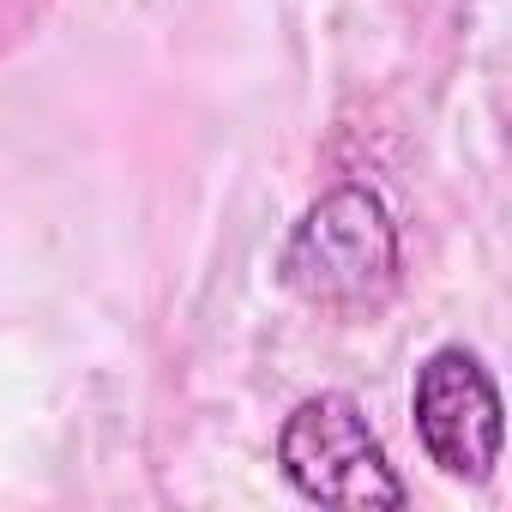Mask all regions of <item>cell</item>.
<instances>
[{"label": "cell", "mask_w": 512, "mask_h": 512, "mask_svg": "<svg viewBox=\"0 0 512 512\" xmlns=\"http://www.w3.org/2000/svg\"><path fill=\"white\" fill-rule=\"evenodd\" d=\"M278 278L290 296L338 314L386 302L398 284V223L386 199L362 181L320 193L278 253Z\"/></svg>", "instance_id": "6da1fadb"}, {"label": "cell", "mask_w": 512, "mask_h": 512, "mask_svg": "<svg viewBox=\"0 0 512 512\" xmlns=\"http://www.w3.org/2000/svg\"><path fill=\"white\" fill-rule=\"evenodd\" d=\"M278 470L314 506H344V512H398V506H410L404 476L392 470L374 422L362 416V404L350 392H314L284 416Z\"/></svg>", "instance_id": "7a4b0ae2"}, {"label": "cell", "mask_w": 512, "mask_h": 512, "mask_svg": "<svg viewBox=\"0 0 512 512\" xmlns=\"http://www.w3.org/2000/svg\"><path fill=\"white\" fill-rule=\"evenodd\" d=\"M410 416H416V440L440 476L470 482V488L494 476L500 446H506V404L476 350H464V344L428 350L416 368V386H410Z\"/></svg>", "instance_id": "3957f363"}]
</instances>
